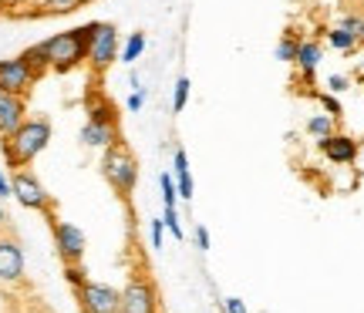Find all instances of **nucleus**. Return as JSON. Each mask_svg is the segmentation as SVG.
Listing matches in <instances>:
<instances>
[{"mask_svg": "<svg viewBox=\"0 0 364 313\" xmlns=\"http://www.w3.org/2000/svg\"><path fill=\"white\" fill-rule=\"evenodd\" d=\"M338 131V118H331L324 111V115H311L307 118V135H314V138H327V135H334Z\"/></svg>", "mask_w": 364, "mask_h": 313, "instance_id": "18", "label": "nucleus"}, {"mask_svg": "<svg viewBox=\"0 0 364 313\" xmlns=\"http://www.w3.org/2000/svg\"><path fill=\"white\" fill-rule=\"evenodd\" d=\"M11 196L17 199L24 209H34V212H44V216H51L54 212V199L48 196V189L41 185V179L31 169H14Z\"/></svg>", "mask_w": 364, "mask_h": 313, "instance_id": "5", "label": "nucleus"}, {"mask_svg": "<svg viewBox=\"0 0 364 313\" xmlns=\"http://www.w3.org/2000/svg\"><path fill=\"white\" fill-rule=\"evenodd\" d=\"M65 280H68V287L71 290H78L88 283V273H85V266L81 263H65Z\"/></svg>", "mask_w": 364, "mask_h": 313, "instance_id": "24", "label": "nucleus"}, {"mask_svg": "<svg viewBox=\"0 0 364 313\" xmlns=\"http://www.w3.org/2000/svg\"><path fill=\"white\" fill-rule=\"evenodd\" d=\"M21 57H24L27 67H31L38 78H44V71H51V67H48V54H44V48H41V44H31Z\"/></svg>", "mask_w": 364, "mask_h": 313, "instance_id": "20", "label": "nucleus"}, {"mask_svg": "<svg viewBox=\"0 0 364 313\" xmlns=\"http://www.w3.org/2000/svg\"><path fill=\"white\" fill-rule=\"evenodd\" d=\"M321 61H324V48H321L317 40H300L294 65L300 67V78L307 81V84H314V71H317V65H321Z\"/></svg>", "mask_w": 364, "mask_h": 313, "instance_id": "14", "label": "nucleus"}, {"mask_svg": "<svg viewBox=\"0 0 364 313\" xmlns=\"http://www.w3.org/2000/svg\"><path fill=\"white\" fill-rule=\"evenodd\" d=\"M142 51H145V34L142 31H135V34H129L125 48L118 51V61H122V65H135V61L142 57Z\"/></svg>", "mask_w": 364, "mask_h": 313, "instance_id": "17", "label": "nucleus"}, {"mask_svg": "<svg viewBox=\"0 0 364 313\" xmlns=\"http://www.w3.org/2000/svg\"><path fill=\"white\" fill-rule=\"evenodd\" d=\"M11 4H21V0H0V7H11Z\"/></svg>", "mask_w": 364, "mask_h": 313, "instance_id": "36", "label": "nucleus"}, {"mask_svg": "<svg viewBox=\"0 0 364 313\" xmlns=\"http://www.w3.org/2000/svg\"><path fill=\"white\" fill-rule=\"evenodd\" d=\"M27 118V101L24 94H14V92H0V138L17 131V125Z\"/></svg>", "mask_w": 364, "mask_h": 313, "instance_id": "12", "label": "nucleus"}, {"mask_svg": "<svg viewBox=\"0 0 364 313\" xmlns=\"http://www.w3.org/2000/svg\"><path fill=\"white\" fill-rule=\"evenodd\" d=\"M122 40H118V27L108 21H95V34L88 40V65L95 75H105L108 67L118 61Z\"/></svg>", "mask_w": 364, "mask_h": 313, "instance_id": "4", "label": "nucleus"}, {"mask_svg": "<svg viewBox=\"0 0 364 313\" xmlns=\"http://www.w3.org/2000/svg\"><path fill=\"white\" fill-rule=\"evenodd\" d=\"M75 300H78L81 313H118L122 290L108 287V283H95V280H88L85 287L75 290Z\"/></svg>", "mask_w": 364, "mask_h": 313, "instance_id": "8", "label": "nucleus"}, {"mask_svg": "<svg viewBox=\"0 0 364 313\" xmlns=\"http://www.w3.org/2000/svg\"><path fill=\"white\" fill-rule=\"evenodd\" d=\"M189 88H193V84H189V78H186V75H179V81H176V92H172V111H176V115H182V108L189 104Z\"/></svg>", "mask_w": 364, "mask_h": 313, "instance_id": "23", "label": "nucleus"}, {"mask_svg": "<svg viewBox=\"0 0 364 313\" xmlns=\"http://www.w3.org/2000/svg\"><path fill=\"white\" fill-rule=\"evenodd\" d=\"M162 222H166V229H169L176 239H182V222H179V212H176V209H166Z\"/></svg>", "mask_w": 364, "mask_h": 313, "instance_id": "28", "label": "nucleus"}, {"mask_svg": "<svg viewBox=\"0 0 364 313\" xmlns=\"http://www.w3.org/2000/svg\"><path fill=\"white\" fill-rule=\"evenodd\" d=\"M321 145V152H324L327 162H334V165H354V158H358V138L351 135H327V138H317Z\"/></svg>", "mask_w": 364, "mask_h": 313, "instance_id": "11", "label": "nucleus"}, {"mask_svg": "<svg viewBox=\"0 0 364 313\" xmlns=\"http://www.w3.org/2000/svg\"><path fill=\"white\" fill-rule=\"evenodd\" d=\"M196 243H199V249H203V253H206V249H209V229H206V226H203V222L196 226Z\"/></svg>", "mask_w": 364, "mask_h": 313, "instance_id": "33", "label": "nucleus"}, {"mask_svg": "<svg viewBox=\"0 0 364 313\" xmlns=\"http://www.w3.org/2000/svg\"><path fill=\"white\" fill-rule=\"evenodd\" d=\"M317 101H321V108H324L331 118H341V101L331 92H321V94H317Z\"/></svg>", "mask_w": 364, "mask_h": 313, "instance_id": "27", "label": "nucleus"}, {"mask_svg": "<svg viewBox=\"0 0 364 313\" xmlns=\"http://www.w3.org/2000/svg\"><path fill=\"white\" fill-rule=\"evenodd\" d=\"M327 40H331V48H338V51H344V54H354V48L361 44V40H354L348 31H341V27H334L331 34H327Z\"/></svg>", "mask_w": 364, "mask_h": 313, "instance_id": "21", "label": "nucleus"}, {"mask_svg": "<svg viewBox=\"0 0 364 313\" xmlns=\"http://www.w3.org/2000/svg\"><path fill=\"white\" fill-rule=\"evenodd\" d=\"M122 142V131L118 125H102V121H85V128H81V145H88V148H108V145Z\"/></svg>", "mask_w": 364, "mask_h": 313, "instance_id": "13", "label": "nucleus"}, {"mask_svg": "<svg viewBox=\"0 0 364 313\" xmlns=\"http://www.w3.org/2000/svg\"><path fill=\"white\" fill-rule=\"evenodd\" d=\"M7 222H11V219H7V209H4V202H0V233L7 229Z\"/></svg>", "mask_w": 364, "mask_h": 313, "instance_id": "35", "label": "nucleus"}, {"mask_svg": "<svg viewBox=\"0 0 364 313\" xmlns=\"http://www.w3.org/2000/svg\"><path fill=\"white\" fill-rule=\"evenodd\" d=\"M142 104H145V88H135L129 94V111H142Z\"/></svg>", "mask_w": 364, "mask_h": 313, "instance_id": "31", "label": "nucleus"}, {"mask_svg": "<svg viewBox=\"0 0 364 313\" xmlns=\"http://www.w3.org/2000/svg\"><path fill=\"white\" fill-rule=\"evenodd\" d=\"M102 175L108 179V185H112L122 199H129L132 192H135V182H139V158L132 155V148L125 142H115L105 148Z\"/></svg>", "mask_w": 364, "mask_h": 313, "instance_id": "3", "label": "nucleus"}, {"mask_svg": "<svg viewBox=\"0 0 364 313\" xmlns=\"http://www.w3.org/2000/svg\"><path fill=\"white\" fill-rule=\"evenodd\" d=\"M38 75L27 67V61L17 54V57H7V61H0V92H14V94H24L38 84Z\"/></svg>", "mask_w": 364, "mask_h": 313, "instance_id": "9", "label": "nucleus"}, {"mask_svg": "<svg viewBox=\"0 0 364 313\" xmlns=\"http://www.w3.org/2000/svg\"><path fill=\"white\" fill-rule=\"evenodd\" d=\"M51 142V121L48 118H24L17 131L4 135V158L7 169H27Z\"/></svg>", "mask_w": 364, "mask_h": 313, "instance_id": "1", "label": "nucleus"}, {"mask_svg": "<svg viewBox=\"0 0 364 313\" xmlns=\"http://www.w3.org/2000/svg\"><path fill=\"white\" fill-rule=\"evenodd\" d=\"M4 196H11V179L0 172V199H4Z\"/></svg>", "mask_w": 364, "mask_h": 313, "instance_id": "34", "label": "nucleus"}, {"mask_svg": "<svg viewBox=\"0 0 364 313\" xmlns=\"http://www.w3.org/2000/svg\"><path fill=\"white\" fill-rule=\"evenodd\" d=\"M327 88H331V94H341L351 88V78H344V75H331L327 78Z\"/></svg>", "mask_w": 364, "mask_h": 313, "instance_id": "29", "label": "nucleus"}, {"mask_svg": "<svg viewBox=\"0 0 364 313\" xmlns=\"http://www.w3.org/2000/svg\"><path fill=\"white\" fill-rule=\"evenodd\" d=\"M341 31H348L354 40H364V17H354V13H348V17H341Z\"/></svg>", "mask_w": 364, "mask_h": 313, "instance_id": "26", "label": "nucleus"}, {"mask_svg": "<svg viewBox=\"0 0 364 313\" xmlns=\"http://www.w3.org/2000/svg\"><path fill=\"white\" fill-rule=\"evenodd\" d=\"M118 313H159V290L149 276L135 273L122 290Z\"/></svg>", "mask_w": 364, "mask_h": 313, "instance_id": "6", "label": "nucleus"}, {"mask_svg": "<svg viewBox=\"0 0 364 313\" xmlns=\"http://www.w3.org/2000/svg\"><path fill=\"white\" fill-rule=\"evenodd\" d=\"M24 276V249L14 236H0V283H17Z\"/></svg>", "mask_w": 364, "mask_h": 313, "instance_id": "10", "label": "nucleus"}, {"mask_svg": "<svg viewBox=\"0 0 364 313\" xmlns=\"http://www.w3.org/2000/svg\"><path fill=\"white\" fill-rule=\"evenodd\" d=\"M91 34H95V21L75 27V31H61V34H54V38H48V40H41V48L48 54V67L58 71V75H68V71H75L78 65H85V61H88Z\"/></svg>", "mask_w": 364, "mask_h": 313, "instance_id": "2", "label": "nucleus"}, {"mask_svg": "<svg viewBox=\"0 0 364 313\" xmlns=\"http://www.w3.org/2000/svg\"><path fill=\"white\" fill-rule=\"evenodd\" d=\"M48 222H51V233H54V249H58V256H61V263H81L85 260V249H88V239H85V233H81L75 222H65L58 219V216H48Z\"/></svg>", "mask_w": 364, "mask_h": 313, "instance_id": "7", "label": "nucleus"}, {"mask_svg": "<svg viewBox=\"0 0 364 313\" xmlns=\"http://www.w3.org/2000/svg\"><path fill=\"white\" fill-rule=\"evenodd\" d=\"M88 121H102V125H118V111H115V104L108 101L105 94H98V98H91V101H88Z\"/></svg>", "mask_w": 364, "mask_h": 313, "instance_id": "16", "label": "nucleus"}, {"mask_svg": "<svg viewBox=\"0 0 364 313\" xmlns=\"http://www.w3.org/2000/svg\"><path fill=\"white\" fill-rule=\"evenodd\" d=\"M85 4H91V0H41L44 13H71L78 7H85Z\"/></svg>", "mask_w": 364, "mask_h": 313, "instance_id": "22", "label": "nucleus"}, {"mask_svg": "<svg viewBox=\"0 0 364 313\" xmlns=\"http://www.w3.org/2000/svg\"><path fill=\"white\" fill-rule=\"evenodd\" d=\"M223 313H247V303L240 300V297H226L223 300Z\"/></svg>", "mask_w": 364, "mask_h": 313, "instance_id": "30", "label": "nucleus"}, {"mask_svg": "<svg viewBox=\"0 0 364 313\" xmlns=\"http://www.w3.org/2000/svg\"><path fill=\"white\" fill-rule=\"evenodd\" d=\"M172 172H176V179H179V199H193L196 182H193V172H189V155H186V148H176V155H172Z\"/></svg>", "mask_w": 364, "mask_h": 313, "instance_id": "15", "label": "nucleus"}, {"mask_svg": "<svg viewBox=\"0 0 364 313\" xmlns=\"http://www.w3.org/2000/svg\"><path fill=\"white\" fill-rule=\"evenodd\" d=\"M159 185H162V202H166V209H176L179 189H176V182H172L169 172H162V175H159Z\"/></svg>", "mask_w": 364, "mask_h": 313, "instance_id": "25", "label": "nucleus"}, {"mask_svg": "<svg viewBox=\"0 0 364 313\" xmlns=\"http://www.w3.org/2000/svg\"><path fill=\"white\" fill-rule=\"evenodd\" d=\"M297 48H300V38L297 31H287L284 38L277 40V61H284V65H294V57H297Z\"/></svg>", "mask_w": 364, "mask_h": 313, "instance_id": "19", "label": "nucleus"}, {"mask_svg": "<svg viewBox=\"0 0 364 313\" xmlns=\"http://www.w3.org/2000/svg\"><path fill=\"white\" fill-rule=\"evenodd\" d=\"M162 233H166V222L152 219V246H156V249H162Z\"/></svg>", "mask_w": 364, "mask_h": 313, "instance_id": "32", "label": "nucleus"}]
</instances>
